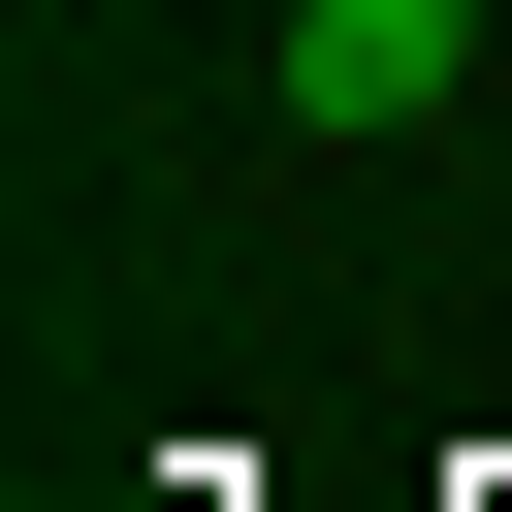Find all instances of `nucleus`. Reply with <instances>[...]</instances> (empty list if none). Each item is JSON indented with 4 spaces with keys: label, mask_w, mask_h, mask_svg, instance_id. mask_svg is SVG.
Segmentation results:
<instances>
[{
    "label": "nucleus",
    "mask_w": 512,
    "mask_h": 512,
    "mask_svg": "<svg viewBox=\"0 0 512 512\" xmlns=\"http://www.w3.org/2000/svg\"><path fill=\"white\" fill-rule=\"evenodd\" d=\"M512 0H288V128L320 160H384V128H448V64H480Z\"/></svg>",
    "instance_id": "obj_1"
}]
</instances>
